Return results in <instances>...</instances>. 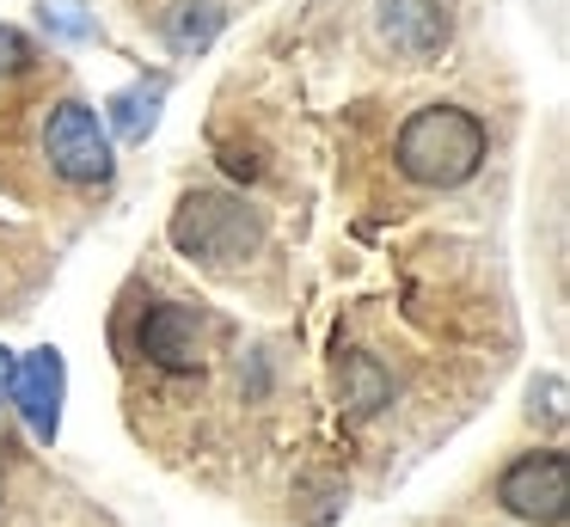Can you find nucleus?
<instances>
[{
	"label": "nucleus",
	"instance_id": "obj_3",
	"mask_svg": "<svg viewBox=\"0 0 570 527\" xmlns=\"http://www.w3.org/2000/svg\"><path fill=\"white\" fill-rule=\"evenodd\" d=\"M43 159H50V172L62 184H75V191L111 178L117 159H111V135H105L99 110L80 105V98L50 105V117H43Z\"/></svg>",
	"mask_w": 570,
	"mask_h": 527
},
{
	"label": "nucleus",
	"instance_id": "obj_5",
	"mask_svg": "<svg viewBox=\"0 0 570 527\" xmlns=\"http://www.w3.org/2000/svg\"><path fill=\"white\" fill-rule=\"evenodd\" d=\"M374 37L399 61H430L454 37V0H374Z\"/></svg>",
	"mask_w": 570,
	"mask_h": 527
},
{
	"label": "nucleus",
	"instance_id": "obj_12",
	"mask_svg": "<svg viewBox=\"0 0 570 527\" xmlns=\"http://www.w3.org/2000/svg\"><path fill=\"white\" fill-rule=\"evenodd\" d=\"M7 387H13V350H0V399H7Z\"/></svg>",
	"mask_w": 570,
	"mask_h": 527
},
{
	"label": "nucleus",
	"instance_id": "obj_6",
	"mask_svg": "<svg viewBox=\"0 0 570 527\" xmlns=\"http://www.w3.org/2000/svg\"><path fill=\"white\" fill-rule=\"evenodd\" d=\"M136 343L160 374H197L203 368V343H209V319L190 301H160L141 313Z\"/></svg>",
	"mask_w": 570,
	"mask_h": 527
},
{
	"label": "nucleus",
	"instance_id": "obj_11",
	"mask_svg": "<svg viewBox=\"0 0 570 527\" xmlns=\"http://www.w3.org/2000/svg\"><path fill=\"white\" fill-rule=\"evenodd\" d=\"M43 25H56L62 37H92V19H80V7H43Z\"/></svg>",
	"mask_w": 570,
	"mask_h": 527
},
{
	"label": "nucleus",
	"instance_id": "obj_9",
	"mask_svg": "<svg viewBox=\"0 0 570 527\" xmlns=\"http://www.w3.org/2000/svg\"><path fill=\"white\" fill-rule=\"evenodd\" d=\"M215 31H222V12L190 0V7H178V19H173V49H203Z\"/></svg>",
	"mask_w": 570,
	"mask_h": 527
},
{
	"label": "nucleus",
	"instance_id": "obj_8",
	"mask_svg": "<svg viewBox=\"0 0 570 527\" xmlns=\"http://www.w3.org/2000/svg\"><path fill=\"white\" fill-rule=\"evenodd\" d=\"M160 98H166V80H141L129 92L111 98V129L124 141H148V129L160 123Z\"/></svg>",
	"mask_w": 570,
	"mask_h": 527
},
{
	"label": "nucleus",
	"instance_id": "obj_10",
	"mask_svg": "<svg viewBox=\"0 0 570 527\" xmlns=\"http://www.w3.org/2000/svg\"><path fill=\"white\" fill-rule=\"evenodd\" d=\"M31 61H38V49H31V37L19 31V25H0V74H26Z\"/></svg>",
	"mask_w": 570,
	"mask_h": 527
},
{
	"label": "nucleus",
	"instance_id": "obj_1",
	"mask_svg": "<svg viewBox=\"0 0 570 527\" xmlns=\"http://www.w3.org/2000/svg\"><path fill=\"white\" fill-rule=\"evenodd\" d=\"M484 154H491V129L466 105H423L393 135L399 172L423 191H454V184L479 178Z\"/></svg>",
	"mask_w": 570,
	"mask_h": 527
},
{
	"label": "nucleus",
	"instance_id": "obj_2",
	"mask_svg": "<svg viewBox=\"0 0 570 527\" xmlns=\"http://www.w3.org/2000/svg\"><path fill=\"white\" fill-rule=\"evenodd\" d=\"M173 245L190 257V264L227 270V264H239V257H252L264 245V221L252 215L239 196L190 191L185 203L173 208Z\"/></svg>",
	"mask_w": 570,
	"mask_h": 527
},
{
	"label": "nucleus",
	"instance_id": "obj_7",
	"mask_svg": "<svg viewBox=\"0 0 570 527\" xmlns=\"http://www.w3.org/2000/svg\"><path fill=\"white\" fill-rule=\"evenodd\" d=\"M62 392H68V374H62V355L56 350H31L13 362L7 399L19 404V417H26V429L38 441H56V429H62Z\"/></svg>",
	"mask_w": 570,
	"mask_h": 527
},
{
	"label": "nucleus",
	"instance_id": "obj_4",
	"mask_svg": "<svg viewBox=\"0 0 570 527\" xmlns=\"http://www.w3.org/2000/svg\"><path fill=\"white\" fill-rule=\"evenodd\" d=\"M497 502L533 527H558L570 515V460L558 448H533L509 460L497 478Z\"/></svg>",
	"mask_w": 570,
	"mask_h": 527
}]
</instances>
